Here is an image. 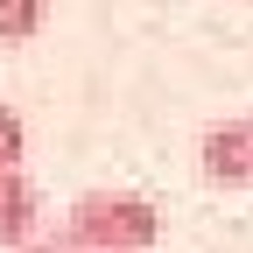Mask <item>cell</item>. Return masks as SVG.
<instances>
[{"mask_svg":"<svg viewBox=\"0 0 253 253\" xmlns=\"http://www.w3.org/2000/svg\"><path fill=\"white\" fill-rule=\"evenodd\" d=\"M56 232L78 253H148L162 239V204L141 190H84V197H71Z\"/></svg>","mask_w":253,"mask_h":253,"instance_id":"cell-1","label":"cell"},{"mask_svg":"<svg viewBox=\"0 0 253 253\" xmlns=\"http://www.w3.org/2000/svg\"><path fill=\"white\" fill-rule=\"evenodd\" d=\"M197 169L204 183H225V190H253V113L246 120H211L197 134Z\"/></svg>","mask_w":253,"mask_h":253,"instance_id":"cell-2","label":"cell"},{"mask_svg":"<svg viewBox=\"0 0 253 253\" xmlns=\"http://www.w3.org/2000/svg\"><path fill=\"white\" fill-rule=\"evenodd\" d=\"M49 232V204L28 183V169H0V253H21L28 239Z\"/></svg>","mask_w":253,"mask_h":253,"instance_id":"cell-3","label":"cell"},{"mask_svg":"<svg viewBox=\"0 0 253 253\" xmlns=\"http://www.w3.org/2000/svg\"><path fill=\"white\" fill-rule=\"evenodd\" d=\"M42 21H49V0H0V42H7V49L36 42Z\"/></svg>","mask_w":253,"mask_h":253,"instance_id":"cell-4","label":"cell"},{"mask_svg":"<svg viewBox=\"0 0 253 253\" xmlns=\"http://www.w3.org/2000/svg\"><path fill=\"white\" fill-rule=\"evenodd\" d=\"M28 162V120L0 99V169H21Z\"/></svg>","mask_w":253,"mask_h":253,"instance_id":"cell-5","label":"cell"},{"mask_svg":"<svg viewBox=\"0 0 253 253\" xmlns=\"http://www.w3.org/2000/svg\"><path fill=\"white\" fill-rule=\"evenodd\" d=\"M21 253H78V246H71V239H63V232H42V239H28Z\"/></svg>","mask_w":253,"mask_h":253,"instance_id":"cell-6","label":"cell"}]
</instances>
